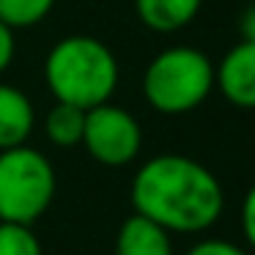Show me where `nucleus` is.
<instances>
[{
	"mask_svg": "<svg viewBox=\"0 0 255 255\" xmlns=\"http://www.w3.org/2000/svg\"><path fill=\"white\" fill-rule=\"evenodd\" d=\"M129 200L137 214L167 233H203L222 217L225 189L203 162L184 154H159L137 167Z\"/></svg>",
	"mask_w": 255,
	"mask_h": 255,
	"instance_id": "1",
	"label": "nucleus"
},
{
	"mask_svg": "<svg viewBox=\"0 0 255 255\" xmlns=\"http://www.w3.org/2000/svg\"><path fill=\"white\" fill-rule=\"evenodd\" d=\"M121 69L105 41L94 36H66L44 61V80L55 102L91 110L110 102L118 88Z\"/></svg>",
	"mask_w": 255,
	"mask_h": 255,
	"instance_id": "2",
	"label": "nucleus"
},
{
	"mask_svg": "<svg viewBox=\"0 0 255 255\" xmlns=\"http://www.w3.org/2000/svg\"><path fill=\"white\" fill-rule=\"evenodd\" d=\"M214 91V63L198 47H167L143 72V96L162 116H184L203 105Z\"/></svg>",
	"mask_w": 255,
	"mask_h": 255,
	"instance_id": "3",
	"label": "nucleus"
},
{
	"mask_svg": "<svg viewBox=\"0 0 255 255\" xmlns=\"http://www.w3.org/2000/svg\"><path fill=\"white\" fill-rule=\"evenodd\" d=\"M58 176L50 156L33 145L0 151V222L33 225L50 211Z\"/></svg>",
	"mask_w": 255,
	"mask_h": 255,
	"instance_id": "4",
	"label": "nucleus"
},
{
	"mask_svg": "<svg viewBox=\"0 0 255 255\" xmlns=\"http://www.w3.org/2000/svg\"><path fill=\"white\" fill-rule=\"evenodd\" d=\"M80 145L99 165L124 167L137 159L143 148V129L129 110L105 102L85 110V129Z\"/></svg>",
	"mask_w": 255,
	"mask_h": 255,
	"instance_id": "5",
	"label": "nucleus"
},
{
	"mask_svg": "<svg viewBox=\"0 0 255 255\" xmlns=\"http://www.w3.org/2000/svg\"><path fill=\"white\" fill-rule=\"evenodd\" d=\"M214 88L239 110H255V44L239 41L214 66Z\"/></svg>",
	"mask_w": 255,
	"mask_h": 255,
	"instance_id": "6",
	"label": "nucleus"
},
{
	"mask_svg": "<svg viewBox=\"0 0 255 255\" xmlns=\"http://www.w3.org/2000/svg\"><path fill=\"white\" fill-rule=\"evenodd\" d=\"M36 129L33 102L17 85L0 83V151L25 145Z\"/></svg>",
	"mask_w": 255,
	"mask_h": 255,
	"instance_id": "7",
	"label": "nucleus"
},
{
	"mask_svg": "<svg viewBox=\"0 0 255 255\" xmlns=\"http://www.w3.org/2000/svg\"><path fill=\"white\" fill-rule=\"evenodd\" d=\"M116 255H173V233L132 211L116 233Z\"/></svg>",
	"mask_w": 255,
	"mask_h": 255,
	"instance_id": "8",
	"label": "nucleus"
},
{
	"mask_svg": "<svg viewBox=\"0 0 255 255\" xmlns=\"http://www.w3.org/2000/svg\"><path fill=\"white\" fill-rule=\"evenodd\" d=\"M203 0H134L137 19L154 33H176L198 17Z\"/></svg>",
	"mask_w": 255,
	"mask_h": 255,
	"instance_id": "9",
	"label": "nucleus"
},
{
	"mask_svg": "<svg viewBox=\"0 0 255 255\" xmlns=\"http://www.w3.org/2000/svg\"><path fill=\"white\" fill-rule=\"evenodd\" d=\"M83 129H85V110L74 105L55 102L44 118V134L52 145L58 148H74L83 143Z\"/></svg>",
	"mask_w": 255,
	"mask_h": 255,
	"instance_id": "10",
	"label": "nucleus"
},
{
	"mask_svg": "<svg viewBox=\"0 0 255 255\" xmlns=\"http://www.w3.org/2000/svg\"><path fill=\"white\" fill-rule=\"evenodd\" d=\"M55 0H0V22L11 30L33 28L52 11Z\"/></svg>",
	"mask_w": 255,
	"mask_h": 255,
	"instance_id": "11",
	"label": "nucleus"
},
{
	"mask_svg": "<svg viewBox=\"0 0 255 255\" xmlns=\"http://www.w3.org/2000/svg\"><path fill=\"white\" fill-rule=\"evenodd\" d=\"M0 255H44L33 225L25 222H0Z\"/></svg>",
	"mask_w": 255,
	"mask_h": 255,
	"instance_id": "12",
	"label": "nucleus"
},
{
	"mask_svg": "<svg viewBox=\"0 0 255 255\" xmlns=\"http://www.w3.org/2000/svg\"><path fill=\"white\" fill-rule=\"evenodd\" d=\"M184 255H253V253L247 247H242V244L231 242V239L206 236V239H198Z\"/></svg>",
	"mask_w": 255,
	"mask_h": 255,
	"instance_id": "13",
	"label": "nucleus"
},
{
	"mask_svg": "<svg viewBox=\"0 0 255 255\" xmlns=\"http://www.w3.org/2000/svg\"><path fill=\"white\" fill-rule=\"evenodd\" d=\"M239 228H242V236L247 242V250L255 255V184L247 189L242 200V209H239Z\"/></svg>",
	"mask_w": 255,
	"mask_h": 255,
	"instance_id": "14",
	"label": "nucleus"
},
{
	"mask_svg": "<svg viewBox=\"0 0 255 255\" xmlns=\"http://www.w3.org/2000/svg\"><path fill=\"white\" fill-rule=\"evenodd\" d=\"M14 55H17V39H14V30L6 22H0V74L11 66Z\"/></svg>",
	"mask_w": 255,
	"mask_h": 255,
	"instance_id": "15",
	"label": "nucleus"
},
{
	"mask_svg": "<svg viewBox=\"0 0 255 255\" xmlns=\"http://www.w3.org/2000/svg\"><path fill=\"white\" fill-rule=\"evenodd\" d=\"M239 33H242V41L255 44V6H250L242 14V19H239Z\"/></svg>",
	"mask_w": 255,
	"mask_h": 255,
	"instance_id": "16",
	"label": "nucleus"
}]
</instances>
